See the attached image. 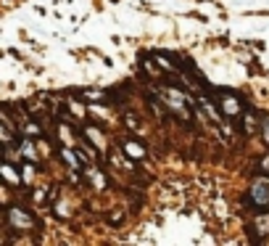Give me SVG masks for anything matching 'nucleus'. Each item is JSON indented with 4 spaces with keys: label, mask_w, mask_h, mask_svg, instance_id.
<instances>
[{
    "label": "nucleus",
    "mask_w": 269,
    "mask_h": 246,
    "mask_svg": "<svg viewBox=\"0 0 269 246\" xmlns=\"http://www.w3.org/2000/svg\"><path fill=\"white\" fill-rule=\"evenodd\" d=\"M161 103L166 106L172 114H177L180 119L190 122V109H195V101L190 98L182 88H161Z\"/></svg>",
    "instance_id": "1"
},
{
    "label": "nucleus",
    "mask_w": 269,
    "mask_h": 246,
    "mask_svg": "<svg viewBox=\"0 0 269 246\" xmlns=\"http://www.w3.org/2000/svg\"><path fill=\"white\" fill-rule=\"evenodd\" d=\"M245 204L253 212H269V180H253L245 196Z\"/></svg>",
    "instance_id": "2"
},
{
    "label": "nucleus",
    "mask_w": 269,
    "mask_h": 246,
    "mask_svg": "<svg viewBox=\"0 0 269 246\" xmlns=\"http://www.w3.org/2000/svg\"><path fill=\"white\" fill-rule=\"evenodd\" d=\"M214 98H217V106L222 109V114H225L227 119H237L243 114V103L240 98H237L235 93H230V90H211Z\"/></svg>",
    "instance_id": "3"
},
{
    "label": "nucleus",
    "mask_w": 269,
    "mask_h": 246,
    "mask_svg": "<svg viewBox=\"0 0 269 246\" xmlns=\"http://www.w3.org/2000/svg\"><path fill=\"white\" fill-rule=\"evenodd\" d=\"M5 217H8V225L13 230H35V225H37V220L24 209V206H8Z\"/></svg>",
    "instance_id": "4"
},
{
    "label": "nucleus",
    "mask_w": 269,
    "mask_h": 246,
    "mask_svg": "<svg viewBox=\"0 0 269 246\" xmlns=\"http://www.w3.org/2000/svg\"><path fill=\"white\" fill-rule=\"evenodd\" d=\"M240 127H243V133H245V135L259 133V127H261V117H256V111H253V109H243V114H240Z\"/></svg>",
    "instance_id": "5"
},
{
    "label": "nucleus",
    "mask_w": 269,
    "mask_h": 246,
    "mask_svg": "<svg viewBox=\"0 0 269 246\" xmlns=\"http://www.w3.org/2000/svg\"><path fill=\"white\" fill-rule=\"evenodd\" d=\"M121 148H124V153H127L129 159H145V156H148L145 143L135 141V138H124V141H121Z\"/></svg>",
    "instance_id": "6"
},
{
    "label": "nucleus",
    "mask_w": 269,
    "mask_h": 246,
    "mask_svg": "<svg viewBox=\"0 0 269 246\" xmlns=\"http://www.w3.org/2000/svg\"><path fill=\"white\" fill-rule=\"evenodd\" d=\"M0 178H3L8 186H21V172L8 161H0Z\"/></svg>",
    "instance_id": "7"
},
{
    "label": "nucleus",
    "mask_w": 269,
    "mask_h": 246,
    "mask_svg": "<svg viewBox=\"0 0 269 246\" xmlns=\"http://www.w3.org/2000/svg\"><path fill=\"white\" fill-rule=\"evenodd\" d=\"M19 151H21V156L29 159L32 164H37V161H40V156H37V148H35V141H32V138H24V141H21V146H19Z\"/></svg>",
    "instance_id": "8"
},
{
    "label": "nucleus",
    "mask_w": 269,
    "mask_h": 246,
    "mask_svg": "<svg viewBox=\"0 0 269 246\" xmlns=\"http://www.w3.org/2000/svg\"><path fill=\"white\" fill-rule=\"evenodd\" d=\"M82 135L90 141V146H93V148H103V133H101L98 127H90V125H87V127L82 130Z\"/></svg>",
    "instance_id": "9"
},
{
    "label": "nucleus",
    "mask_w": 269,
    "mask_h": 246,
    "mask_svg": "<svg viewBox=\"0 0 269 246\" xmlns=\"http://www.w3.org/2000/svg\"><path fill=\"white\" fill-rule=\"evenodd\" d=\"M84 175H87V178L93 180V188H98V191H103V188H106V183H109V180H106V175H103V172H98L95 167H90V164L84 167Z\"/></svg>",
    "instance_id": "10"
},
{
    "label": "nucleus",
    "mask_w": 269,
    "mask_h": 246,
    "mask_svg": "<svg viewBox=\"0 0 269 246\" xmlns=\"http://www.w3.org/2000/svg\"><path fill=\"white\" fill-rule=\"evenodd\" d=\"M19 127H21V133H24L27 138H40V135H42V127L37 125L35 119H24Z\"/></svg>",
    "instance_id": "11"
},
{
    "label": "nucleus",
    "mask_w": 269,
    "mask_h": 246,
    "mask_svg": "<svg viewBox=\"0 0 269 246\" xmlns=\"http://www.w3.org/2000/svg\"><path fill=\"white\" fill-rule=\"evenodd\" d=\"M13 141H16V138H13V127H8L5 122H0V146H16Z\"/></svg>",
    "instance_id": "12"
},
{
    "label": "nucleus",
    "mask_w": 269,
    "mask_h": 246,
    "mask_svg": "<svg viewBox=\"0 0 269 246\" xmlns=\"http://www.w3.org/2000/svg\"><path fill=\"white\" fill-rule=\"evenodd\" d=\"M58 133H61V138H64V146H77V141L72 138V133H69L66 125H58Z\"/></svg>",
    "instance_id": "13"
},
{
    "label": "nucleus",
    "mask_w": 269,
    "mask_h": 246,
    "mask_svg": "<svg viewBox=\"0 0 269 246\" xmlns=\"http://www.w3.org/2000/svg\"><path fill=\"white\" fill-rule=\"evenodd\" d=\"M69 109H72L77 117H84V106L82 103H77V101H69Z\"/></svg>",
    "instance_id": "14"
},
{
    "label": "nucleus",
    "mask_w": 269,
    "mask_h": 246,
    "mask_svg": "<svg viewBox=\"0 0 269 246\" xmlns=\"http://www.w3.org/2000/svg\"><path fill=\"white\" fill-rule=\"evenodd\" d=\"M259 130H261V135H264V141L269 143V119H261V127Z\"/></svg>",
    "instance_id": "15"
},
{
    "label": "nucleus",
    "mask_w": 269,
    "mask_h": 246,
    "mask_svg": "<svg viewBox=\"0 0 269 246\" xmlns=\"http://www.w3.org/2000/svg\"><path fill=\"white\" fill-rule=\"evenodd\" d=\"M256 225H259V230H269V217H267V214H264V217H259Z\"/></svg>",
    "instance_id": "16"
},
{
    "label": "nucleus",
    "mask_w": 269,
    "mask_h": 246,
    "mask_svg": "<svg viewBox=\"0 0 269 246\" xmlns=\"http://www.w3.org/2000/svg\"><path fill=\"white\" fill-rule=\"evenodd\" d=\"M261 170H269V156L261 159Z\"/></svg>",
    "instance_id": "17"
}]
</instances>
